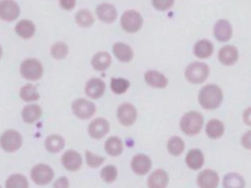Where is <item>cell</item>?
Listing matches in <instances>:
<instances>
[{
    "label": "cell",
    "instance_id": "7402d4cb",
    "mask_svg": "<svg viewBox=\"0 0 251 188\" xmlns=\"http://www.w3.org/2000/svg\"><path fill=\"white\" fill-rule=\"evenodd\" d=\"M113 52L115 56L122 62H129L133 57L131 48L122 42H117L113 45Z\"/></svg>",
    "mask_w": 251,
    "mask_h": 188
},
{
    "label": "cell",
    "instance_id": "3957f363",
    "mask_svg": "<svg viewBox=\"0 0 251 188\" xmlns=\"http://www.w3.org/2000/svg\"><path fill=\"white\" fill-rule=\"evenodd\" d=\"M208 74L209 67L201 62H193L185 70V77L191 83H202Z\"/></svg>",
    "mask_w": 251,
    "mask_h": 188
},
{
    "label": "cell",
    "instance_id": "d4e9b609",
    "mask_svg": "<svg viewBox=\"0 0 251 188\" xmlns=\"http://www.w3.org/2000/svg\"><path fill=\"white\" fill-rule=\"evenodd\" d=\"M41 116V108L38 105L30 104L23 109L22 117L25 122L31 123L38 119Z\"/></svg>",
    "mask_w": 251,
    "mask_h": 188
},
{
    "label": "cell",
    "instance_id": "f35d334b",
    "mask_svg": "<svg viewBox=\"0 0 251 188\" xmlns=\"http://www.w3.org/2000/svg\"><path fill=\"white\" fill-rule=\"evenodd\" d=\"M152 4L156 9L163 11V10L169 9L174 4V2L172 0H157V1H153Z\"/></svg>",
    "mask_w": 251,
    "mask_h": 188
},
{
    "label": "cell",
    "instance_id": "ba28073f",
    "mask_svg": "<svg viewBox=\"0 0 251 188\" xmlns=\"http://www.w3.org/2000/svg\"><path fill=\"white\" fill-rule=\"evenodd\" d=\"M74 114L79 118H89L95 113V105L85 99H77L72 104Z\"/></svg>",
    "mask_w": 251,
    "mask_h": 188
},
{
    "label": "cell",
    "instance_id": "4dcf8cb0",
    "mask_svg": "<svg viewBox=\"0 0 251 188\" xmlns=\"http://www.w3.org/2000/svg\"><path fill=\"white\" fill-rule=\"evenodd\" d=\"M6 188H28V183L24 175L13 174L7 179Z\"/></svg>",
    "mask_w": 251,
    "mask_h": 188
},
{
    "label": "cell",
    "instance_id": "83f0119b",
    "mask_svg": "<svg viewBox=\"0 0 251 188\" xmlns=\"http://www.w3.org/2000/svg\"><path fill=\"white\" fill-rule=\"evenodd\" d=\"M225 131L224 123L219 119H211L206 125V133L210 138L216 139L223 135Z\"/></svg>",
    "mask_w": 251,
    "mask_h": 188
},
{
    "label": "cell",
    "instance_id": "4316f807",
    "mask_svg": "<svg viewBox=\"0 0 251 188\" xmlns=\"http://www.w3.org/2000/svg\"><path fill=\"white\" fill-rule=\"evenodd\" d=\"M223 185L225 188H244L245 181L240 174L230 172L225 175Z\"/></svg>",
    "mask_w": 251,
    "mask_h": 188
},
{
    "label": "cell",
    "instance_id": "d590c367",
    "mask_svg": "<svg viewBox=\"0 0 251 188\" xmlns=\"http://www.w3.org/2000/svg\"><path fill=\"white\" fill-rule=\"evenodd\" d=\"M68 51H69V49H68L67 44L62 41L56 42L51 47V55L55 59H64L67 56Z\"/></svg>",
    "mask_w": 251,
    "mask_h": 188
},
{
    "label": "cell",
    "instance_id": "7a4b0ae2",
    "mask_svg": "<svg viewBox=\"0 0 251 188\" xmlns=\"http://www.w3.org/2000/svg\"><path fill=\"white\" fill-rule=\"evenodd\" d=\"M179 124L185 134L195 135L203 126V118L198 112H188L181 118Z\"/></svg>",
    "mask_w": 251,
    "mask_h": 188
},
{
    "label": "cell",
    "instance_id": "7c38bea8",
    "mask_svg": "<svg viewBox=\"0 0 251 188\" xmlns=\"http://www.w3.org/2000/svg\"><path fill=\"white\" fill-rule=\"evenodd\" d=\"M109 131V122L102 118H98L92 120L88 126V133L92 138L100 139L104 137Z\"/></svg>",
    "mask_w": 251,
    "mask_h": 188
},
{
    "label": "cell",
    "instance_id": "44dd1931",
    "mask_svg": "<svg viewBox=\"0 0 251 188\" xmlns=\"http://www.w3.org/2000/svg\"><path fill=\"white\" fill-rule=\"evenodd\" d=\"M185 162L191 169H199L204 164V156L199 149H192L186 154Z\"/></svg>",
    "mask_w": 251,
    "mask_h": 188
},
{
    "label": "cell",
    "instance_id": "52a82bcc",
    "mask_svg": "<svg viewBox=\"0 0 251 188\" xmlns=\"http://www.w3.org/2000/svg\"><path fill=\"white\" fill-rule=\"evenodd\" d=\"M30 175L34 183L38 185H45L52 180L54 176V172L49 165L39 164H36L31 169Z\"/></svg>",
    "mask_w": 251,
    "mask_h": 188
},
{
    "label": "cell",
    "instance_id": "f546056e",
    "mask_svg": "<svg viewBox=\"0 0 251 188\" xmlns=\"http://www.w3.org/2000/svg\"><path fill=\"white\" fill-rule=\"evenodd\" d=\"M65 141L60 135H49L45 139V148L51 153H57L64 148Z\"/></svg>",
    "mask_w": 251,
    "mask_h": 188
},
{
    "label": "cell",
    "instance_id": "ab89813d",
    "mask_svg": "<svg viewBox=\"0 0 251 188\" xmlns=\"http://www.w3.org/2000/svg\"><path fill=\"white\" fill-rule=\"evenodd\" d=\"M241 144L244 148L251 150V130L245 132L241 137Z\"/></svg>",
    "mask_w": 251,
    "mask_h": 188
},
{
    "label": "cell",
    "instance_id": "5bb4252c",
    "mask_svg": "<svg viewBox=\"0 0 251 188\" xmlns=\"http://www.w3.org/2000/svg\"><path fill=\"white\" fill-rule=\"evenodd\" d=\"M62 164L64 167L67 168L68 170L75 171L80 167L82 164V160L80 155L77 152L70 150V151H67L62 156Z\"/></svg>",
    "mask_w": 251,
    "mask_h": 188
},
{
    "label": "cell",
    "instance_id": "e575fe53",
    "mask_svg": "<svg viewBox=\"0 0 251 188\" xmlns=\"http://www.w3.org/2000/svg\"><path fill=\"white\" fill-rule=\"evenodd\" d=\"M129 87V81L126 78H116L111 79V89L116 94L125 93Z\"/></svg>",
    "mask_w": 251,
    "mask_h": 188
},
{
    "label": "cell",
    "instance_id": "f6af8a7d",
    "mask_svg": "<svg viewBox=\"0 0 251 188\" xmlns=\"http://www.w3.org/2000/svg\"><path fill=\"white\" fill-rule=\"evenodd\" d=\"M0 188H1V187H0Z\"/></svg>",
    "mask_w": 251,
    "mask_h": 188
},
{
    "label": "cell",
    "instance_id": "30bf717a",
    "mask_svg": "<svg viewBox=\"0 0 251 188\" xmlns=\"http://www.w3.org/2000/svg\"><path fill=\"white\" fill-rule=\"evenodd\" d=\"M20 15V7L14 1H0V19L4 21H14Z\"/></svg>",
    "mask_w": 251,
    "mask_h": 188
},
{
    "label": "cell",
    "instance_id": "ffe728a7",
    "mask_svg": "<svg viewBox=\"0 0 251 188\" xmlns=\"http://www.w3.org/2000/svg\"><path fill=\"white\" fill-rule=\"evenodd\" d=\"M144 78H145V81L152 87L164 88V87H166V85L168 83L167 77L163 73H161L157 70L146 71Z\"/></svg>",
    "mask_w": 251,
    "mask_h": 188
},
{
    "label": "cell",
    "instance_id": "4fadbf2b",
    "mask_svg": "<svg viewBox=\"0 0 251 188\" xmlns=\"http://www.w3.org/2000/svg\"><path fill=\"white\" fill-rule=\"evenodd\" d=\"M132 170L140 175L147 173L151 168V160L144 154L135 155L131 160Z\"/></svg>",
    "mask_w": 251,
    "mask_h": 188
},
{
    "label": "cell",
    "instance_id": "cb8c5ba5",
    "mask_svg": "<svg viewBox=\"0 0 251 188\" xmlns=\"http://www.w3.org/2000/svg\"><path fill=\"white\" fill-rule=\"evenodd\" d=\"M15 29H16V32L23 38H30L35 31L33 23L28 20L20 21L17 24Z\"/></svg>",
    "mask_w": 251,
    "mask_h": 188
},
{
    "label": "cell",
    "instance_id": "d6986e66",
    "mask_svg": "<svg viewBox=\"0 0 251 188\" xmlns=\"http://www.w3.org/2000/svg\"><path fill=\"white\" fill-rule=\"evenodd\" d=\"M237 58H238V51L232 45L224 46L219 51V60L224 65H226V66L233 65L237 61Z\"/></svg>",
    "mask_w": 251,
    "mask_h": 188
},
{
    "label": "cell",
    "instance_id": "60d3db41",
    "mask_svg": "<svg viewBox=\"0 0 251 188\" xmlns=\"http://www.w3.org/2000/svg\"><path fill=\"white\" fill-rule=\"evenodd\" d=\"M69 187V181L67 177H60L58 178L54 183V188H68Z\"/></svg>",
    "mask_w": 251,
    "mask_h": 188
},
{
    "label": "cell",
    "instance_id": "277c9868",
    "mask_svg": "<svg viewBox=\"0 0 251 188\" xmlns=\"http://www.w3.org/2000/svg\"><path fill=\"white\" fill-rule=\"evenodd\" d=\"M20 71L25 79L37 80L41 77L43 73V68L41 63L38 60L30 58V59L25 60L22 63Z\"/></svg>",
    "mask_w": 251,
    "mask_h": 188
},
{
    "label": "cell",
    "instance_id": "74e56055",
    "mask_svg": "<svg viewBox=\"0 0 251 188\" xmlns=\"http://www.w3.org/2000/svg\"><path fill=\"white\" fill-rule=\"evenodd\" d=\"M85 157H86L87 164L91 167H97L100 164H102V163L105 161V159L103 157L96 156L89 151H85Z\"/></svg>",
    "mask_w": 251,
    "mask_h": 188
},
{
    "label": "cell",
    "instance_id": "8fae6325",
    "mask_svg": "<svg viewBox=\"0 0 251 188\" xmlns=\"http://www.w3.org/2000/svg\"><path fill=\"white\" fill-rule=\"evenodd\" d=\"M197 184L200 188H217L219 184V175L212 169H205L199 173Z\"/></svg>",
    "mask_w": 251,
    "mask_h": 188
},
{
    "label": "cell",
    "instance_id": "9a60e30c",
    "mask_svg": "<svg viewBox=\"0 0 251 188\" xmlns=\"http://www.w3.org/2000/svg\"><path fill=\"white\" fill-rule=\"evenodd\" d=\"M214 35L219 41L222 42L229 40L232 35V28L230 24L226 20L218 21L214 26Z\"/></svg>",
    "mask_w": 251,
    "mask_h": 188
},
{
    "label": "cell",
    "instance_id": "2e32d148",
    "mask_svg": "<svg viewBox=\"0 0 251 188\" xmlns=\"http://www.w3.org/2000/svg\"><path fill=\"white\" fill-rule=\"evenodd\" d=\"M105 87V83L102 79L93 77L87 81L85 86V93L88 97L92 99H97L104 94Z\"/></svg>",
    "mask_w": 251,
    "mask_h": 188
},
{
    "label": "cell",
    "instance_id": "f1b7e54d",
    "mask_svg": "<svg viewBox=\"0 0 251 188\" xmlns=\"http://www.w3.org/2000/svg\"><path fill=\"white\" fill-rule=\"evenodd\" d=\"M105 151L110 156H118L123 152V142L117 136H112L105 142Z\"/></svg>",
    "mask_w": 251,
    "mask_h": 188
},
{
    "label": "cell",
    "instance_id": "603a6c76",
    "mask_svg": "<svg viewBox=\"0 0 251 188\" xmlns=\"http://www.w3.org/2000/svg\"><path fill=\"white\" fill-rule=\"evenodd\" d=\"M111 64V56L107 52H98L96 53L92 60L91 65L97 70H106Z\"/></svg>",
    "mask_w": 251,
    "mask_h": 188
},
{
    "label": "cell",
    "instance_id": "b9f144b4",
    "mask_svg": "<svg viewBox=\"0 0 251 188\" xmlns=\"http://www.w3.org/2000/svg\"><path fill=\"white\" fill-rule=\"evenodd\" d=\"M243 121L247 125H251V107L247 108L243 113Z\"/></svg>",
    "mask_w": 251,
    "mask_h": 188
},
{
    "label": "cell",
    "instance_id": "d6a6232c",
    "mask_svg": "<svg viewBox=\"0 0 251 188\" xmlns=\"http://www.w3.org/2000/svg\"><path fill=\"white\" fill-rule=\"evenodd\" d=\"M184 149V143L178 136H174L168 141V150L174 156H178Z\"/></svg>",
    "mask_w": 251,
    "mask_h": 188
},
{
    "label": "cell",
    "instance_id": "5b68a950",
    "mask_svg": "<svg viewBox=\"0 0 251 188\" xmlns=\"http://www.w3.org/2000/svg\"><path fill=\"white\" fill-rule=\"evenodd\" d=\"M142 23L141 15L134 10L126 11L121 18V25L127 32L137 31L142 26Z\"/></svg>",
    "mask_w": 251,
    "mask_h": 188
},
{
    "label": "cell",
    "instance_id": "7bdbcfd3",
    "mask_svg": "<svg viewBox=\"0 0 251 188\" xmlns=\"http://www.w3.org/2000/svg\"><path fill=\"white\" fill-rule=\"evenodd\" d=\"M60 4H61V6H62L64 9L71 10V9L75 5V2L73 1V0H68V1H61Z\"/></svg>",
    "mask_w": 251,
    "mask_h": 188
},
{
    "label": "cell",
    "instance_id": "6da1fadb",
    "mask_svg": "<svg viewBox=\"0 0 251 188\" xmlns=\"http://www.w3.org/2000/svg\"><path fill=\"white\" fill-rule=\"evenodd\" d=\"M198 101L204 109L214 110L218 108L223 101L222 89L216 84H207L201 88Z\"/></svg>",
    "mask_w": 251,
    "mask_h": 188
},
{
    "label": "cell",
    "instance_id": "1f68e13d",
    "mask_svg": "<svg viewBox=\"0 0 251 188\" xmlns=\"http://www.w3.org/2000/svg\"><path fill=\"white\" fill-rule=\"evenodd\" d=\"M75 22L78 25L88 27L94 23V18L88 10H79L75 15Z\"/></svg>",
    "mask_w": 251,
    "mask_h": 188
},
{
    "label": "cell",
    "instance_id": "9c48e42d",
    "mask_svg": "<svg viewBox=\"0 0 251 188\" xmlns=\"http://www.w3.org/2000/svg\"><path fill=\"white\" fill-rule=\"evenodd\" d=\"M136 116V109L131 104H123L118 109V118L120 122L124 125H131L135 121Z\"/></svg>",
    "mask_w": 251,
    "mask_h": 188
},
{
    "label": "cell",
    "instance_id": "ac0fdd59",
    "mask_svg": "<svg viewBox=\"0 0 251 188\" xmlns=\"http://www.w3.org/2000/svg\"><path fill=\"white\" fill-rule=\"evenodd\" d=\"M96 14L98 18L105 23H112L117 18L116 8L109 3H101L96 8Z\"/></svg>",
    "mask_w": 251,
    "mask_h": 188
},
{
    "label": "cell",
    "instance_id": "836d02e7",
    "mask_svg": "<svg viewBox=\"0 0 251 188\" xmlns=\"http://www.w3.org/2000/svg\"><path fill=\"white\" fill-rule=\"evenodd\" d=\"M20 96L25 101H35L39 98V94L36 88L31 84H26L23 86L20 90Z\"/></svg>",
    "mask_w": 251,
    "mask_h": 188
},
{
    "label": "cell",
    "instance_id": "8992f818",
    "mask_svg": "<svg viewBox=\"0 0 251 188\" xmlns=\"http://www.w3.org/2000/svg\"><path fill=\"white\" fill-rule=\"evenodd\" d=\"M22 141V136L18 131L9 129L1 135L0 145L7 152H15L21 147Z\"/></svg>",
    "mask_w": 251,
    "mask_h": 188
},
{
    "label": "cell",
    "instance_id": "8d00e7d4",
    "mask_svg": "<svg viewBox=\"0 0 251 188\" xmlns=\"http://www.w3.org/2000/svg\"><path fill=\"white\" fill-rule=\"evenodd\" d=\"M117 177V168L114 165H106L101 170V178L105 182H113Z\"/></svg>",
    "mask_w": 251,
    "mask_h": 188
},
{
    "label": "cell",
    "instance_id": "e0dca14e",
    "mask_svg": "<svg viewBox=\"0 0 251 188\" xmlns=\"http://www.w3.org/2000/svg\"><path fill=\"white\" fill-rule=\"evenodd\" d=\"M149 188H166L169 183V176L163 169H156L148 177Z\"/></svg>",
    "mask_w": 251,
    "mask_h": 188
},
{
    "label": "cell",
    "instance_id": "ee69618b",
    "mask_svg": "<svg viewBox=\"0 0 251 188\" xmlns=\"http://www.w3.org/2000/svg\"><path fill=\"white\" fill-rule=\"evenodd\" d=\"M1 56H2V48L0 46V58H1Z\"/></svg>",
    "mask_w": 251,
    "mask_h": 188
},
{
    "label": "cell",
    "instance_id": "484cf974",
    "mask_svg": "<svg viewBox=\"0 0 251 188\" xmlns=\"http://www.w3.org/2000/svg\"><path fill=\"white\" fill-rule=\"evenodd\" d=\"M212 53H213V44L209 40L202 39L195 43L194 54L198 58L200 59L208 58Z\"/></svg>",
    "mask_w": 251,
    "mask_h": 188
}]
</instances>
